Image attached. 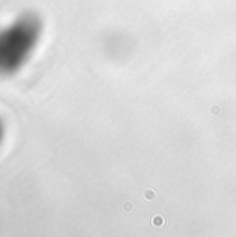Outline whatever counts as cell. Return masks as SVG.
<instances>
[{
	"label": "cell",
	"instance_id": "1",
	"mask_svg": "<svg viewBox=\"0 0 236 237\" xmlns=\"http://www.w3.org/2000/svg\"><path fill=\"white\" fill-rule=\"evenodd\" d=\"M42 33L40 20L25 13L0 29V76H11L26 64Z\"/></svg>",
	"mask_w": 236,
	"mask_h": 237
},
{
	"label": "cell",
	"instance_id": "2",
	"mask_svg": "<svg viewBox=\"0 0 236 237\" xmlns=\"http://www.w3.org/2000/svg\"><path fill=\"white\" fill-rule=\"evenodd\" d=\"M3 137H4V125L2 122V119H0V143L3 141Z\"/></svg>",
	"mask_w": 236,
	"mask_h": 237
}]
</instances>
